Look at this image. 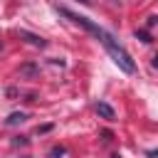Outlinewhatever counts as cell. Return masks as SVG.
Instances as JSON below:
<instances>
[{"instance_id": "1", "label": "cell", "mask_w": 158, "mask_h": 158, "mask_svg": "<svg viewBox=\"0 0 158 158\" xmlns=\"http://www.w3.org/2000/svg\"><path fill=\"white\" fill-rule=\"evenodd\" d=\"M101 44H104V49L109 52V57L118 64V69H123L126 74H133V72H136V62L131 59V54H128V52L118 44V40H116L111 32H106V35H104Z\"/></svg>"}, {"instance_id": "7", "label": "cell", "mask_w": 158, "mask_h": 158, "mask_svg": "<svg viewBox=\"0 0 158 158\" xmlns=\"http://www.w3.org/2000/svg\"><path fill=\"white\" fill-rule=\"evenodd\" d=\"M62 153H64V148H62V146H54V148L49 151V156H52V158H59Z\"/></svg>"}, {"instance_id": "4", "label": "cell", "mask_w": 158, "mask_h": 158, "mask_svg": "<svg viewBox=\"0 0 158 158\" xmlns=\"http://www.w3.org/2000/svg\"><path fill=\"white\" fill-rule=\"evenodd\" d=\"M96 114H99L101 118H106V121H116V111H114L106 101H99V104H96Z\"/></svg>"}, {"instance_id": "11", "label": "cell", "mask_w": 158, "mask_h": 158, "mask_svg": "<svg viewBox=\"0 0 158 158\" xmlns=\"http://www.w3.org/2000/svg\"><path fill=\"white\" fill-rule=\"evenodd\" d=\"M111 158H121V156H111Z\"/></svg>"}, {"instance_id": "2", "label": "cell", "mask_w": 158, "mask_h": 158, "mask_svg": "<svg viewBox=\"0 0 158 158\" xmlns=\"http://www.w3.org/2000/svg\"><path fill=\"white\" fill-rule=\"evenodd\" d=\"M57 10H59V12L64 15V17H69V20L74 22V25H79L81 30H86V32H89L91 37H96L99 42L104 40V35H106V30H104V27H99L96 22H91L89 17H84V15H77V12H72V10H67V7H57Z\"/></svg>"}, {"instance_id": "10", "label": "cell", "mask_w": 158, "mask_h": 158, "mask_svg": "<svg viewBox=\"0 0 158 158\" xmlns=\"http://www.w3.org/2000/svg\"><path fill=\"white\" fill-rule=\"evenodd\" d=\"M77 2H81V5H91V0H77Z\"/></svg>"}, {"instance_id": "8", "label": "cell", "mask_w": 158, "mask_h": 158, "mask_svg": "<svg viewBox=\"0 0 158 158\" xmlns=\"http://www.w3.org/2000/svg\"><path fill=\"white\" fill-rule=\"evenodd\" d=\"M52 131V123H44V126H37V133H47Z\"/></svg>"}, {"instance_id": "5", "label": "cell", "mask_w": 158, "mask_h": 158, "mask_svg": "<svg viewBox=\"0 0 158 158\" xmlns=\"http://www.w3.org/2000/svg\"><path fill=\"white\" fill-rule=\"evenodd\" d=\"M25 118H27V114H22V111H15V114H10V116L5 118V123H7V126H17V123H22Z\"/></svg>"}, {"instance_id": "6", "label": "cell", "mask_w": 158, "mask_h": 158, "mask_svg": "<svg viewBox=\"0 0 158 158\" xmlns=\"http://www.w3.org/2000/svg\"><path fill=\"white\" fill-rule=\"evenodd\" d=\"M136 37H138L141 42H146V44H148V42H153V40H151V35H148L146 30H136Z\"/></svg>"}, {"instance_id": "3", "label": "cell", "mask_w": 158, "mask_h": 158, "mask_svg": "<svg viewBox=\"0 0 158 158\" xmlns=\"http://www.w3.org/2000/svg\"><path fill=\"white\" fill-rule=\"evenodd\" d=\"M17 37L20 40H25L27 44H32V47H47V40L44 37H40V35H35V32H27V30H17Z\"/></svg>"}, {"instance_id": "9", "label": "cell", "mask_w": 158, "mask_h": 158, "mask_svg": "<svg viewBox=\"0 0 158 158\" xmlns=\"http://www.w3.org/2000/svg\"><path fill=\"white\" fill-rule=\"evenodd\" d=\"M156 20H158V17H156V15H151V17H148V22H146V27H153V25H156Z\"/></svg>"}]
</instances>
